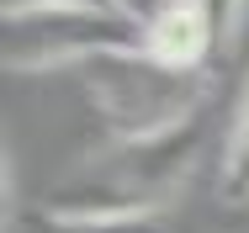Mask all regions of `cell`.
<instances>
[{
    "mask_svg": "<svg viewBox=\"0 0 249 233\" xmlns=\"http://www.w3.org/2000/svg\"><path fill=\"white\" fill-rule=\"evenodd\" d=\"M53 5H111V0H0V16H27V11H53Z\"/></svg>",
    "mask_w": 249,
    "mask_h": 233,
    "instance_id": "9",
    "label": "cell"
},
{
    "mask_svg": "<svg viewBox=\"0 0 249 233\" xmlns=\"http://www.w3.org/2000/svg\"><path fill=\"white\" fill-rule=\"evenodd\" d=\"M5 37L0 58L11 74H43V69H85L101 53H133L143 48V27L111 5H53L27 16H0Z\"/></svg>",
    "mask_w": 249,
    "mask_h": 233,
    "instance_id": "3",
    "label": "cell"
},
{
    "mask_svg": "<svg viewBox=\"0 0 249 233\" xmlns=\"http://www.w3.org/2000/svg\"><path fill=\"white\" fill-rule=\"evenodd\" d=\"M217 48H223L217 43V27H212L207 5H196V0L164 11L159 21L143 27V53L175 64V69H207V58H212Z\"/></svg>",
    "mask_w": 249,
    "mask_h": 233,
    "instance_id": "4",
    "label": "cell"
},
{
    "mask_svg": "<svg viewBox=\"0 0 249 233\" xmlns=\"http://www.w3.org/2000/svg\"><path fill=\"white\" fill-rule=\"evenodd\" d=\"M217 186H223V201H249V85H244V101H239V111H233L228 143H223Z\"/></svg>",
    "mask_w": 249,
    "mask_h": 233,
    "instance_id": "5",
    "label": "cell"
},
{
    "mask_svg": "<svg viewBox=\"0 0 249 233\" xmlns=\"http://www.w3.org/2000/svg\"><path fill=\"white\" fill-rule=\"evenodd\" d=\"M175 5H186V0H111V11L133 16L138 27H149V21H159V16H164V11H175Z\"/></svg>",
    "mask_w": 249,
    "mask_h": 233,
    "instance_id": "8",
    "label": "cell"
},
{
    "mask_svg": "<svg viewBox=\"0 0 249 233\" xmlns=\"http://www.w3.org/2000/svg\"><path fill=\"white\" fill-rule=\"evenodd\" d=\"M16 233H154V223H80V217H53V212H27Z\"/></svg>",
    "mask_w": 249,
    "mask_h": 233,
    "instance_id": "6",
    "label": "cell"
},
{
    "mask_svg": "<svg viewBox=\"0 0 249 233\" xmlns=\"http://www.w3.org/2000/svg\"><path fill=\"white\" fill-rule=\"evenodd\" d=\"M90 111L106 138H159L201 117V101L212 90L207 69H175L143 48L133 53H101L80 69Z\"/></svg>",
    "mask_w": 249,
    "mask_h": 233,
    "instance_id": "2",
    "label": "cell"
},
{
    "mask_svg": "<svg viewBox=\"0 0 249 233\" xmlns=\"http://www.w3.org/2000/svg\"><path fill=\"white\" fill-rule=\"evenodd\" d=\"M201 5H207V16H212V27H217V43H233L249 0H201Z\"/></svg>",
    "mask_w": 249,
    "mask_h": 233,
    "instance_id": "7",
    "label": "cell"
},
{
    "mask_svg": "<svg viewBox=\"0 0 249 233\" xmlns=\"http://www.w3.org/2000/svg\"><path fill=\"white\" fill-rule=\"evenodd\" d=\"M207 154V111L159 138H106L101 154L80 159L48 186L43 212L80 223H149L170 207Z\"/></svg>",
    "mask_w": 249,
    "mask_h": 233,
    "instance_id": "1",
    "label": "cell"
}]
</instances>
